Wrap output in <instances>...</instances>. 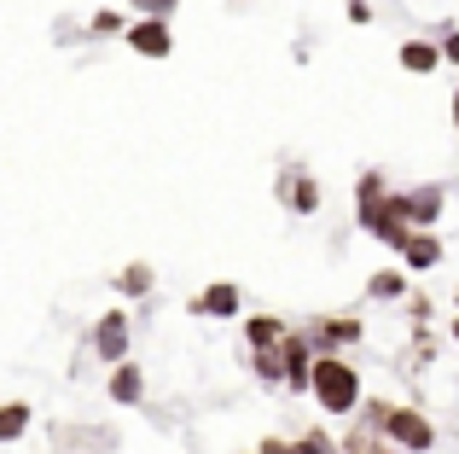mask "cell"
<instances>
[{
	"label": "cell",
	"instance_id": "9",
	"mask_svg": "<svg viewBox=\"0 0 459 454\" xmlns=\"http://www.w3.org/2000/svg\"><path fill=\"white\" fill-rule=\"evenodd\" d=\"M105 397L123 402V408H134V402L146 397V373H140L128 355H123V362H111V390H105Z\"/></svg>",
	"mask_w": 459,
	"mask_h": 454
},
{
	"label": "cell",
	"instance_id": "21",
	"mask_svg": "<svg viewBox=\"0 0 459 454\" xmlns=\"http://www.w3.org/2000/svg\"><path fill=\"white\" fill-rule=\"evenodd\" d=\"M437 47H442V65H459V30H442Z\"/></svg>",
	"mask_w": 459,
	"mask_h": 454
},
{
	"label": "cell",
	"instance_id": "25",
	"mask_svg": "<svg viewBox=\"0 0 459 454\" xmlns=\"http://www.w3.org/2000/svg\"><path fill=\"white\" fill-rule=\"evenodd\" d=\"M454 350H459V320H454Z\"/></svg>",
	"mask_w": 459,
	"mask_h": 454
},
{
	"label": "cell",
	"instance_id": "11",
	"mask_svg": "<svg viewBox=\"0 0 459 454\" xmlns=\"http://www.w3.org/2000/svg\"><path fill=\"white\" fill-rule=\"evenodd\" d=\"M314 350H325V344H360V315H337V320H314Z\"/></svg>",
	"mask_w": 459,
	"mask_h": 454
},
{
	"label": "cell",
	"instance_id": "23",
	"mask_svg": "<svg viewBox=\"0 0 459 454\" xmlns=\"http://www.w3.org/2000/svg\"><path fill=\"white\" fill-rule=\"evenodd\" d=\"M256 454H297V443H285V437H262Z\"/></svg>",
	"mask_w": 459,
	"mask_h": 454
},
{
	"label": "cell",
	"instance_id": "7",
	"mask_svg": "<svg viewBox=\"0 0 459 454\" xmlns=\"http://www.w3.org/2000/svg\"><path fill=\"white\" fill-rule=\"evenodd\" d=\"M395 250H402V262H407V268H419V274L442 262V239L430 233V227H407V239H402Z\"/></svg>",
	"mask_w": 459,
	"mask_h": 454
},
{
	"label": "cell",
	"instance_id": "24",
	"mask_svg": "<svg viewBox=\"0 0 459 454\" xmlns=\"http://www.w3.org/2000/svg\"><path fill=\"white\" fill-rule=\"evenodd\" d=\"M454 128H459V93H454Z\"/></svg>",
	"mask_w": 459,
	"mask_h": 454
},
{
	"label": "cell",
	"instance_id": "5",
	"mask_svg": "<svg viewBox=\"0 0 459 454\" xmlns=\"http://www.w3.org/2000/svg\"><path fill=\"white\" fill-rule=\"evenodd\" d=\"M93 355L100 362H123L128 355V309H105L93 327Z\"/></svg>",
	"mask_w": 459,
	"mask_h": 454
},
{
	"label": "cell",
	"instance_id": "18",
	"mask_svg": "<svg viewBox=\"0 0 459 454\" xmlns=\"http://www.w3.org/2000/svg\"><path fill=\"white\" fill-rule=\"evenodd\" d=\"M123 23H128L123 12H93V18H88V30H93V35H123Z\"/></svg>",
	"mask_w": 459,
	"mask_h": 454
},
{
	"label": "cell",
	"instance_id": "12",
	"mask_svg": "<svg viewBox=\"0 0 459 454\" xmlns=\"http://www.w3.org/2000/svg\"><path fill=\"white\" fill-rule=\"evenodd\" d=\"M402 70H407V76H430V70H442V47L437 41H402Z\"/></svg>",
	"mask_w": 459,
	"mask_h": 454
},
{
	"label": "cell",
	"instance_id": "14",
	"mask_svg": "<svg viewBox=\"0 0 459 454\" xmlns=\"http://www.w3.org/2000/svg\"><path fill=\"white\" fill-rule=\"evenodd\" d=\"M111 285H117L123 297H146L152 285H157V274H152V262H128V268H117Z\"/></svg>",
	"mask_w": 459,
	"mask_h": 454
},
{
	"label": "cell",
	"instance_id": "2",
	"mask_svg": "<svg viewBox=\"0 0 459 454\" xmlns=\"http://www.w3.org/2000/svg\"><path fill=\"white\" fill-rule=\"evenodd\" d=\"M372 420L384 425V437H390L402 454H425L430 443H437V425H430L419 408H390V402H372Z\"/></svg>",
	"mask_w": 459,
	"mask_h": 454
},
{
	"label": "cell",
	"instance_id": "26",
	"mask_svg": "<svg viewBox=\"0 0 459 454\" xmlns=\"http://www.w3.org/2000/svg\"><path fill=\"white\" fill-rule=\"evenodd\" d=\"M378 454H395V449H378Z\"/></svg>",
	"mask_w": 459,
	"mask_h": 454
},
{
	"label": "cell",
	"instance_id": "1",
	"mask_svg": "<svg viewBox=\"0 0 459 454\" xmlns=\"http://www.w3.org/2000/svg\"><path fill=\"white\" fill-rule=\"evenodd\" d=\"M308 390H314V402H320L325 414H355V402H360V367H349L343 355H314V367H308Z\"/></svg>",
	"mask_w": 459,
	"mask_h": 454
},
{
	"label": "cell",
	"instance_id": "17",
	"mask_svg": "<svg viewBox=\"0 0 459 454\" xmlns=\"http://www.w3.org/2000/svg\"><path fill=\"white\" fill-rule=\"evenodd\" d=\"M250 367H256V379L280 385V379H285V367H280V344H273V350H250Z\"/></svg>",
	"mask_w": 459,
	"mask_h": 454
},
{
	"label": "cell",
	"instance_id": "10",
	"mask_svg": "<svg viewBox=\"0 0 459 454\" xmlns=\"http://www.w3.org/2000/svg\"><path fill=\"white\" fill-rule=\"evenodd\" d=\"M280 193H285V205H291V216H314V210H320V181H314L308 170H291Z\"/></svg>",
	"mask_w": 459,
	"mask_h": 454
},
{
	"label": "cell",
	"instance_id": "6",
	"mask_svg": "<svg viewBox=\"0 0 459 454\" xmlns=\"http://www.w3.org/2000/svg\"><path fill=\"white\" fill-rule=\"evenodd\" d=\"M280 367H285V385L291 390H308V367H314V338H280Z\"/></svg>",
	"mask_w": 459,
	"mask_h": 454
},
{
	"label": "cell",
	"instance_id": "4",
	"mask_svg": "<svg viewBox=\"0 0 459 454\" xmlns=\"http://www.w3.org/2000/svg\"><path fill=\"white\" fill-rule=\"evenodd\" d=\"M186 309H192V315H204V320H227V315H238V309H245V292H238L233 280H215V285H204Z\"/></svg>",
	"mask_w": 459,
	"mask_h": 454
},
{
	"label": "cell",
	"instance_id": "13",
	"mask_svg": "<svg viewBox=\"0 0 459 454\" xmlns=\"http://www.w3.org/2000/svg\"><path fill=\"white\" fill-rule=\"evenodd\" d=\"M280 338H285V320L280 315H250L245 320V344H250V350H273Z\"/></svg>",
	"mask_w": 459,
	"mask_h": 454
},
{
	"label": "cell",
	"instance_id": "15",
	"mask_svg": "<svg viewBox=\"0 0 459 454\" xmlns=\"http://www.w3.org/2000/svg\"><path fill=\"white\" fill-rule=\"evenodd\" d=\"M30 402H0V443H18L23 432H30Z\"/></svg>",
	"mask_w": 459,
	"mask_h": 454
},
{
	"label": "cell",
	"instance_id": "3",
	"mask_svg": "<svg viewBox=\"0 0 459 454\" xmlns=\"http://www.w3.org/2000/svg\"><path fill=\"white\" fill-rule=\"evenodd\" d=\"M123 41L140 58H169L175 53V18H134V23H123Z\"/></svg>",
	"mask_w": 459,
	"mask_h": 454
},
{
	"label": "cell",
	"instance_id": "27",
	"mask_svg": "<svg viewBox=\"0 0 459 454\" xmlns=\"http://www.w3.org/2000/svg\"><path fill=\"white\" fill-rule=\"evenodd\" d=\"M454 303H459V297H454Z\"/></svg>",
	"mask_w": 459,
	"mask_h": 454
},
{
	"label": "cell",
	"instance_id": "8",
	"mask_svg": "<svg viewBox=\"0 0 459 454\" xmlns=\"http://www.w3.org/2000/svg\"><path fill=\"white\" fill-rule=\"evenodd\" d=\"M442 187H419V193H402V216H407V227H437V216H442Z\"/></svg>",
	"mask_w": 459,
	"mask_h": 454
},
{
	"label": "cell",
	"instance_id": "22",
	"mask_svg": "<svg viewBox=\"0 0 459 454\" xmlns=\"http://www.w3.org/2000/svg\"><path fill=\"white\" fill-rule=\"evenodd\" d=\"M343 12H349V23H372V18H378L372 0H343Z\"/></svg>",
	"mask_w": 459,
	"mask_h": 454
},
{
	"label": "cell",
	"instance_id": "19",
	"mask_svg": "<svg viewBox=\"0 0 459 454\" xmlns=\"http://www.w3.org/2000/svg\"><path fill=\"white\" fill-rule=\"evenodd\" d=\"M128 6H134L140 18H175V6H180V0H128Z\"/></svg>",
	"mask_w": 459,
	"mask_h": 454
},
{
	"label": "cell",
	"instance_id": "20",
	"mask_svg": "<svg viewBox=\"0 0 459 454\" xmlns=\"http://www.w3.org/2000/svg\"><path fill=\"white\" fill-rule=\"evenodd\" d=\"M297 454H337V443H332L325 432H308L303 443H297Z\"/></svg>",
	"mask_w": 459,
	"mask_h": 454
},
{
	"label": "cell",
	"instance_id": "16",
	"mask_svg": "<svg viewBox=\"0 0 459 454\" xmlns=\"http://www.w3.org/2000/svg\"><path fill=\"white\" fill-rule=\"evenodd\" d=\"M367 297H407V274L402 268H378L367 280Z\"/></svg>",
	"mask_w": 459,
	"mask_h": 454
}]
</instances>
